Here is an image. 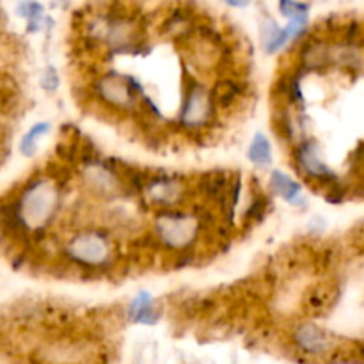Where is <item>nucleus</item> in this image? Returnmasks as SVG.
Returning a JSON list of instances; mask_svg holds the SVG:
<instances>
[{
    "instance_id": "1a4fd4ad",
    "label": "nucleus",
    "mask_w": 364,
    "mask_h": 364,
    "mask_svg": "<svg viewBox=\"0 0 364 364\" xmlns=\"http://www.w3.org/2000/svg\"><path fill=\"white\" fill-rule=\"evenodd\" d=\"M270 187H272V191L276 194L283 196L287 201L299 203L297 198H301V187L291 178H288L287 174L279 173V171H274L272 176H270Z\"/></svg>"
},
{
    "instance_id": "6e6552de",
    "label": "nucleus",
    "mask_w": 364,
    "mask_h": 364,
    "mask_svg": "<svg viewBox=\"0 0 364 364\" xmlns=\"http://www.w3.org/2000/svg\"><path fill=\"white\" fill-rule=\"evenodd\" d=\"M297 162L301 166V169L304 171L308 176L315 178V180L320 181H329L334 180V174L331 173L329 167L318 159L315 148H313L309 142H304L297 148Z\"/></svg>"
},
{
    "instance_id": "ddd939ff",
    "label": "nucleus",
    "mask_w": 364,
    "mask_h": 364,
    "mask_svg": "<svg viewBox=\"0 0 364 364\" xmlns=\"http://www.w3.org/2000/svg\"><path fill=\"white\" fill-rule=\"evenodd\" d=\"M306 11H308V6L301 2H295V0H281V13L284 16L290 18H302L306 16Z\"/></svg>"
},
{
    "instance_id": "423d86ee",
    "label": "nucleus",
    "mask_w": 364,
    "mask_h": 364,
    "mask_svg": "<svg viewBox=\"0 0 364 364\" xmlns=\"http://www.w3.org/2000/svg\"><path fill=\"white\" fill-rule=\"evenodd\" d=\"M294 341L308 355H327L334 350V338L315 323L299 326L294 331Z\"/></svg>"
},
{
    "instance_id": "f03ea898",
    "label": "nucleus",
    "mask_w": 364,
    "mask_h": 364,
    "mask_svg": "<svg viewBox=\"0 0 364 364\" xmlns=\"http://www.w3.org/2000/svg\"><path fill=\"white\" fill-rule=\"evenodd\" d=\"M201 224L203 220L199 215L180 210H164L159 212L155 220L156 242L174 251L187 249L199 238Z\"/></svg>"
},
{
    "instance_id": "f8f14e48",
    "label": "nucleus",
    "mask_w": 364,
    "mask_h": 364,
    "mask_svg": "<svg viewBox=\"0 0 364 364\" xmlns=\"http://www.w3.org/2000/svg\"><path fill=\"white\" fill-rule=\"evenodd\" d=\"M46 130H48V124L46 123L36 124V127L32 128L27 135H25L23 141H21V146H20L21 153H23V155H32V153L36 151V137H39L41 134H45Z\"/></svg>"
},
{
    "instance_id": "20e7f679",
    "label": "nucleus",
    "mask_w": 364,
    "mask_h": 364,
    "mask_svg": "<svg viewBox=\"0 0 364 364\" xmlns=\"http://www.w3.org/2000/svg\"><path fill=\"white\" fill-rule=\"evenodd\" d=\"M215 112V98L210 89L201 84H191L183 98L180 112V124L188 132H199V128L210 127Z\"/></svg>"
},
{
    "instance_id": "4468645a",
    "label": "nucleus",
    "mask_w": 364,
    "mask_h": 364,
    "mask_svg": "<svg viewBox=\"0 0 364 364\" xmlns=\"http://www.w3.org/2000/svg\"><path fill=\"white\" fill-rule=\"evenodd\" d=\"M224 2H228L230 6H233V7H245L249 2H251V0H224Z\"/></svg>"
},
{
    "instance_id": "7ed1b4c3",
    "label": "nucleus",
    "mask_w": 364,
    "mask_h": 364,
    "mask_svg": "<svg viewBox=\"0 0 364 364\" xmlns=\"http://www.w3.org/2000/svg\"><path fill=\"white\" fill-rule=\"evenodd\" d=\"M112 242L100 231H80L66 244V256L82 269H100L112 259Z\"/></svg>"
},
{
    "instance_id": "f257e3e1",
    "label": "nucleus",
    "mask_w": 364,
    "mask_h": 364,
    "mask_svg": "<svg viewBox=\"0 0 364 364\" xmlns=\"http://www.w3.org/2000/svg\"><path fill=\"white\" fill-rule=\"evenodd\" d=\"M59 206V187L50 178H36L28 181L13 203V212L4 208V219H13L7 228L13 230L41 231L55 217Z\"/></svg>"
},
{
    "instance_id": "9d476101",
    "label": "nucleus",
    "mask_w": 364,
    "mask_h": 364,
    "mask_svg": "<svg viewBox=\"0 0 364 364\" xmlns=\"http://www.w3.org/2000/svg\"><path fill=\"white\" fill-rule=\"evenodd\" d=\"M130 313L134 315V320L139 323H155L156 315L151 308V301L148 295H139L137 301L132 304Z\"/></svg>"
},
{
    "instance_id": "0eeeda50",
    "label": "nucleus",
    "mask_w": 364,
    "mask_h": 364,
    "mask_svg": "<svg viewBox=\"0 0 364 364\" xmlns=\"http://www.w3.org/2000/svg\"><path fill=\"white\" fill-rule=\"evenodd\" d=\"M144 192L153 205L169 208V206L181 203L185 196V183L171 176L151 178Z\"/></svg>"
},
{
    "instance_id": "9b49d317",
    "label": "nucleus",
    "mask_w": 364,
    "mask_h": 364,
    "mask_svg": "<svg viewBox=\"0 0 364 364\" xmlns=\"http://www.w3.org/2000/svg\"><path fill=\"white\" fill-rule=\"evenodd\" d=\"M249 159H251L256 166H267V164L270 162V144L269 141H267L265 135H256L251 148H249Z\"/></svg>"
},
{
    "instance_id": "39448f33",
    "label": "nucleus",
    "mask_w": 364,
    "mask_h": 364,
    "mask_svg": "<svg viewBox=\"0 0 364 364\" xmlns=\"http://www.w3.org/2000/svg\"><path fill=\"white\" fill-rule=\"evenodd\" d=\"M98 100L114 110H130L137 103V91H141L132 78L119 73H107L98 78L95 84Z\"/></svg>"
}]
</instances>
